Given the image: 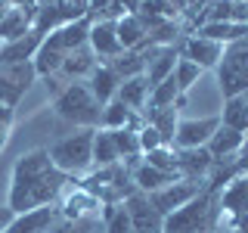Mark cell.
<instances>
[{
    "instance_id": "cell-1",
    "label": "cell",
    "mask_w": 248,
    "mask_h": 233,
    "mask_svg": "<svg viewBox=\"0 0 248 233\" xmlns=\"http://www.w3.org/2000/svg\"><path fill=\"white\" fill-rule=\"evenodd\" d=\"M72 181L75 177L62 174V171L53 165L50 150H31V152L22 155V159H16V165H13L6 205H10L16 215L53 205V202L59 199L62 186L72 183Z\"/></svg>"
},
{
    "instance_id": "cell-2",
    "label": "cell",
    "mask_w": 248,
    "mask_h": 233,
    "mask_svg": "<svg viewBox=\"0 0 248 233\" xmlns=\"http://www.w3.org/2000/svg\"><path fill=\"white\" fill-rule=\"evenodd\" d=\"M220 217V193L205 186L196 199L165 217V233H214Z\"/></svg>"
},
{
    "instance_id": "cell-3",
    "label": "cell",
    "mask_w": 248,
    "mask_h": 233,
    "mask_svg": "<svg viewBox=\"0 0 248 233\" xmlns=\"http://www.w3.org/2000/svg\"><path fill=\"white\" fill-rule=\"evenodd\" d=\"M53 109L62 121L75 124V128H99L103 124V106L93 97V90L84 81L65 84L56 97H53Z\"/></svg>"
},
{
    "instance_id": "cell-4",
    "label": "cell",
    "mask_w": 248,
    "mask_h": 233,
    "mask_svg": "<svg viewBox=\"0 0 248 233\" xmlns=\"http://www.w3.org/2000/svg\"><path fill=\"white\" fill-rule=\"evenodd\" d=\"M93 137H96V128H75V134L56 140L50 146V159L62 174L68 177H84L93 171Z\"/></svg>"
},
{
    "instance_id": "cell-5",
    "label": "cell",
    "mask_w": 248,
    "mask_h": 233,
    "mask_svg": "<svg viewBox=\"0 0 248 233\" xmlns=\"http://www.w3.org/2000/svg\"><path fill=\"white\" fill-rule=\"evenodd\" d=\"M217 78H220V93L223 100L248 93V37L230 44L223 50V59L217 66Z\"/></svg>"
},
{
    "instance_id": "cell-6",
    "label": "cell",
    "mask_w": 248,
    "mask_h": 233,
    "mask_svg": "<svg viewBox=\"0 0 248 233\" xmlns=\"http://www.w3.org/2000/svg\"><path fill=\"white\" fill-rule=\"evenodd\" d=\"M202 190H205V181H186V177H180V181L161 186V190H155V193H146V196H149V202L158 208L161 217H168L170 212L183 208L189 199H196Z\"/></svg>"
},
{
    "instance_id": "cell-7",
    "label": "cell",
    "mask_w": 248,
    "mask_h": 233,
    "mask_svg": "<svg viewBox=\"0 0 248 233\" xmlns=\"http://www.w3.org/2000/svg\"><path fill=\"white\" fill-rule=\"evenodd\" d=\"M34 78H37L34 62H13V66L0 62V103L16 106L22 100V93L31 87Z\"/></svg>"
},
{
    "instance_id": "cell-8",
    "label": "cell",
    "mask_w": 248,
    "mask_h": 233,
    "mask_svg": "<svg viewBox=\"0 0 248 233\" xmlns=\"http://www.w3.org/2000/svg\"><path fill=\"white\" fill-rule=\"evenodd\" d=\"M223 50H227L223 44L208 41V37H202V34H186V37H180V41H177V53H180L183 59L196 62L202 72H208V68H217V66H220Z\"/></svg>"
},
{
    "instance_id": "cell-9",
    "label": "cell",
    "mask_w": 248,
    "mask_h": 233,
    "mask_svg": "<svg viewBox=\"0 0 248 233\" xmlns=\"http://www.w3.org/2000/svg\"><path fill=\"white\" fill-rule=\"evenodd\" d=\"M124 208H127V215H130L134 233H165V217L158 215V208L149 202L146 193L134 190L124 199Z\"/></svg>"
},
{
    "instance_id": "cell-10",
    "label": "cell",
    "mask_w": 248,
    "mask_h": 233,
    "mask_svg": "<svg viewBox=\"0 0 248 233\" xmlns=\"http://www.w3.org/2000/svg\"><path fill=\"white\" fill-rule=\"evenodd\" d=\"M220 115H211V118H180L174 134V150H192V146H208V140L217 134L220 128Z\"/></svg>"
},
{
    "instance_id": "cell-11",
    "label": "cell",
    "mask_w": 248,
    "mask_h": 233,
    "mask_svg": "<svg viewBox=\"0 0 248 233\" xmlns=\"http://www.w3.org/2000/svg\"><path fill=\"white\" fill-rule=\"evenodd\" d=\"M146 53V81H149V90L155 84H161L165 78L174 75V66L180 59L177 53V44H155V47H143Z\"/></svg>"
},
{
    "instance_id": "cell-12",
    "label": "cell",
    "mask_w": 248,
    "mask_h": 233,
    "mask_svg": "<svg viewBox=\"0 0 248 233\" xmlns=\"http://www.w3.org/2000/svg\"><path fill=\"white\" fill-rule=\"evenodd\" d=\"M90 25H93V19H90V16H84V19H75V22L59 25L56 31H50L44 41L50 44V47H56V50H62V53H72V50H78V47H87Z\"/></svg>"
},
{
    "instance_id": "cell-13",
    "label": "cell",
    "mask_w": 248,
    "mask_h": 233,
    "mask_svg": "<svg viewBox=\"0 0 248 233\" xmlns=\"http://www.w3.org/2000/svg\"><path fill=\"white\" fill-rule=\"evenodd\" d=\"M90 50L96 59H115L121 53V44H118V28H115V19H93L90 25Z\"/></svg>"
},
{
    "instance_id": "cell-14",
    "label": "cell",
    "mask_w": 248,
    "mask_h": 233,
    "mask_svg": "<svg viewBox=\"0 0 248 233\" xmlns=\"http://www.w3.org/2000/svg\"><path fill=\"white\" fill-rule=\"evenodd\" d=\"M214 165V155L208 146H192V150H177V171L186 181H205Z\"/></svg>"
},
{
    "instance_id": "cell-15",
    "label": "cell",
    "mask_w": 248,
    "mask_h": 233,
    "mask_svg": "<svg viewBox=\"0 0 248 233\" xmlns=\"http://www.w3.org/2000/svg\"><path fill=\"white\" fill-rule=\"evenodd\" d=\"M56 217H59V208L44 205V208H34V212L16 215L0 233H46V230H50V224L56 221Z\"/></svg>"
},
{
    "instance_id": "cell-16",
    "label": "cell",
    "mask_w": 248,
    "mask_h": 233,
    "mask_svg": "<svg viewBox=\"0 0 248 233\" xmlns=\"http://www.w3.org/2000/svg\"><path fill=\"white\" fill-rule=\"evenodd\" d=\"M44 37L46 34H41L37 28H31L28 34L16 37V41H10V44H0V62H3V66H13V62H31L34 53L41 50Z\"/></svg>"
},
{
    "instance_id": "cell-17",
    "label": "cell",
    "mask_w": 248,
    "mask_h": 233,
    "mask_svg": "<svg viewBox=\"0 0 248 233\" xmlns=\"http://www.w3.org/2000/svg\"><path fill=\"white\" fill-rule=\"evenodd\" d=\"M220 212L232 221H239L248 212V174H239L220 190Z\"/></svg>"
},
{
    "instance_id": "cell-18",
    "label": "cell",
    "mask_w": 248,
    "mask_h": 233,
    "mask_svg": "<svg viewBox=\"0 0 248 233\" xmlns=\"http://www.w3.org/2000/svg\"><path fill=\"white\" fill-rule=\"evenodd\" d=\"M96 208H103V205H99V199L78 183L75 190L62 199L59 217H68V221H84V217H96Z\"/></svg>"
},
{
    "instance_id": "cell-19",
    "label": "cell",
    "mask_w": 248,
    "mask_h": 233,
    "mask_svg": "<svg viewBox=\"0 0 248 233\" xmlns=\"http://www.w3.org/2000/svg\"><path fill=\"white\" fill-rule=\"evenodd\" d=\"M34 16H37V6H13L10 13L0 19V44H10L16 37L28 34L31 25H34Z\"/></svg>"
},
{
    "instance_id": "cell-20",
    "label": "cell",
    "mask_w": 248,
    "mask_h": 233,
    "mask_svg": "<svg viewBox=\"0 0 248 233\" xmlns=\"http://www.w3.org/2000/svg\"><path fill=\"white\" fill-rule=\"evenodd\" d=\"M115 28H118L121 50H143L149 44V28L137 13H124L121 19H115Z\"/></svg>"
},
{
    "instance_id": "cell-21",
    "label": "cell",
    "mask_w": 248,
    "mask_h": 233,
    "mask_svg": "<svg viewBox=\"0 0 248 233\" xmlns=\"http://www.w3.org/2000/svg\"><path fill=\"white\" fill-rule=\"evenodd\" d=\"M87 87L93 90V97L99 100V106H106V103H112V100L118 97L121 78H118V72H115L112 66H106V62H99V66H96V68L90 72V78H87Z\"/></svg>"
},
{
    "instance_id": "cell-22",
    "label": "cell",
    "mask_w": 248,
    "mask_h": 233,
    "mask_svg": "<svg viewBox=\"0 0 248 233\" xmlns=\"http://www.w3.org/2000/svg\"><path fill=\"white\" fill-rule=\"evenodd\" d=\"M143 112H134V109H127L121 103V100H112V103L103 106V124L99 128L106 131H118V128H143Z\"/></svg>"
},
{
    "instance_id": "cell-23",
    "label": "cell",
    "mask_w": 248,
    "mask_h": 233,
    "mask_svg": "<svg viewBox=\"0 0 248 233\" xmlns=\"http://www.w3.org/2000/svg\"><path fill=\"white\" fill-rule=\"evenodd\" d=\"M192 34H202V37H208V41H217V44L230 47V44L248 37V25H242V22H205V25H199Z\"/></svg>"
},
{
    "instance_id": "cell-24",
    "label": "cell",
    "mask_w": 248,
    "mask_h": 233,
    "mask_svg": "<svg viewBox=\"0 0 248 233\" xmlns=\"http://www.w3.org/2000/svg\"><path fill=\"white\" fill-rule=\"evenodd\" d=\"M242 146H245V131L227 128V124H220V128H217V134L208 140V152H211L214 159L236 155V152H242Z\"/></svg>"
},
{
    "instance_id": "cell-25",
    "label": "cell",
    "mask_w": 248,
    "mask_h": 233,
    "mask_svg": "<svg viewBox=\"0 0 248 233\" xmlns=\"http://www.w3.org/2000/svg\"><path fill=\"white\" fill-rule=\"evenodd\" d=\"M96 66H99V62H96V56H93V50H90V44H87V47H78V50L68 53L65 62H62V68H59V75H65L68 84H72V81H81L84 75L90 78V72Z\"/></svg>"
},
{
    "instance_id": "cell-26",
    "label": "cell",
    "mask_w": 248,
    "mask_h": 233,
    "mask_svg": "<svg viewBox=\"0 0 248 233\" xmlns=\"http://www.w3.org/2000/svg\"><path fill=\"white\" fill-rule=\"evenodd\" d=\"M177 112H180V106H161V109H143V118L146 124H152L155 131H158L161 137H165L168 146H174V134H177Z\"/></svg>"
},
{
    "instance_id": "cell-27",
    "label": "cell",
    "mask_w": 248,
    "mask_h": 233,
    "mask_svg": "<svg viewBox=\"0 0 248 233\" xmlns=\"http://www.w3.org/2000/svg\"><path fill=\"white\" fill-rule=\"evenodd\" d=\"M205 22H242V25H248V0H211Z\"/></svg>"
},
{
    "instance_id": "cell-28",
    "label": "cell",
    "mask_w": 248,
    "mask_h": 233,
    "mask_svg": "<svg viewBox=\"0 0 248 233\" xmlns=\"http://www.w3.org/2000/svg\"><path fill=\"white\" fill-rule=\"evenodd\" d=\"M115 100H121V103L127 106V109H134V112H143V109H146V100H149V81H146V75L124 78Z\"/></svg>"
},
{
    "instance_id": "cell-29",
    "label": "cell",
    "mask_w": 248,
    "mask_h": 233,
    "mask_svg": "<svg viewBox=\"0 0 248 233\" xmlns=\"http://www.w3.org/2000/svg\"><path fill=\"white\" fill-rule=\"evenodd\" d=\"M161 106H186V93H180L174 75L165 78L161 84H155L149 90V100H146V109H161Z\"/></svg>"
},
{
    "instance_id": "cell-30",
    "label": "cell",
    "mask_w": 248,
    "mask_h": 233,
    "mask_svg": "<svg viewBox=\"0 0 248 233\" xmlns=\"http://www.w3.org/2000/svg\"><path fill=\"white\" fill-rule=\"evenodd\" d=\"M121 155L115 150V140L112 131L96 128V137H93V168H108V165H118Z\"/></svg>"
},
{
    "instance_id": "cell-31",
    "label": "cell",
    "mask_w": 248,
    "mask_h": 233,
    "mask_svg": "<svg viewBox=\"0 0 248 233\" xmlns=\"http://www.w3.org/2000/svg\"><path fill=\"white\" fill-rule=\"evenodd\" d=\"M65 56L68 53H62V50H56V47H50V44H41V50L34 53V72H37V78H56L59 75V68H62V62H65Z\"/></svg>"
},
{
    "instance_id": "cell-32",
    "label": "cell",
    "mask_w": 248,
    "mask_h": 233,
    "mask_svg": "<svg viewBox=\"0 0 248 233\" xmlns=\"http://www.w3.org/2000/svg\"><path fill=\"white\" fill-rule=\"evenodd\" d=\"M106 66H112L118 78H134V75H146V53L143 50H121L115 59H108Z\"/></svg>"
},
{
    "instance_id": "cell-33",
    "label": "cell",
    "mask_w": 248,
    "mask_h": 233,
    "mask_svg": "<svg viewBox=\"0 0 248 233\" xmlns=\"http://www.w3.org/2000/svg\"><path fill=\"white\" fill-rule=\"evenodd\" d=\"M112 140H115V150H118L121 162H130V159H140V155H143V150H140V131L137 128L112 131Z\"/></svg>"
},
{
    "instance_id": "cell-34",
    "label": "cell",
    "mask_w": 248,
    "mask_h": 233,
    "mask_svg": "<svg viewBox=\"0 0 248 233\" xmlns=\"http://www.w3.org/2000/svg\"><path fill=\"white\" fill-rule=\"evenodd\" d=\"M103 221H106V233H134L127 208L121 205H103Z\"/></svg>"
},
{
    "instance_id": "cell-35",
    "label": "cell",
    "mask_w": 248,
    "mask_h": 233,
    "mask_svg": "<svg viewBox=\"0 0 248 233\" xmlns=\"http://www.w3.org/2000/svg\"><path fill=\"white\" fill-rule=\"evenodd\" d=\"M146 162H149L152 168H158V171H168V174L180 177V171H177V150H174V146H158V150L146 152Z\"/></svg>"
},
{
    "instance_id": "cell-36",
    "label": "cell",
    "mask_w": 248,
    "mask_h": 233,
    "mask_svg": "<svg viewBox=\"0 0 248 233\" xmlns=\"http://www.w3.org/2000/svg\"><path fill=\"white\" fill-rule=\"evenodd\" d=\"M202 78V68L196 66V62H189V59H177V66H174V81H177V87H180V93H189V87L196 84Z\"/></svg>"
},
{
    "instance_id": "cell-37",
    "label": "cell",
    "mask_w": 248,
    "mask_h": 233,
    "mask_svg": "<svg viewBox=\"0 0 248 233\" xmlns=\"http://www.w3.org/2000/svg\"><path fill=\"white\" fill-rule=\"evenodd\" d=\"M96 230V217H84V221H68V217H56L46 233H93Z\"/></svg>"
},
{
    "instance_id": "cell-38",
    "label": "cell",
    "mask_w": 248,
    "mask_h": 233,
    "mask_svg": "<svg viewBox=\"0 0 248 233\" xmlns=\"http://www.w3.org/2000/svg\"><path fill=\"white\" fill-rule=\"evenodd\" d=\"M13 124H16V106H3V103H0V152L6 150V143H10Z\"/></svg>"
},
{
    "instance_id": "cell-39",
    "label": "cell",
    "mask_w": 248,
    "mask_h": 233,
    "mask_svg": "<svg viewBox=\"0 0 248 233\" xmlns=\"http://www.w3.org/2000/svg\"><path fill=\"white\" fill-rule=\"evenodd\" d=\"M158 146H168V143H165V137H161L158 131L152 128V124H146V121H143V128H140V150H143V155H146V152H152V150H158Z\"/></svg>"
},
{
    "instance_id": "cell-40",
    "label": "cell",
    "mask_w": 248,
    "mask_h": 233,
    "mask_svg": "<svg viewBox=\"0 0 248 233\" xmlns=\"http://www.w3.org/2000/svg\"><path fill=\"white\" fill-rule=\"evenodd\" d=\"M13 217H16V212H13V208H10V205H0V230H3V227H6V224H10V221H13Z\"/></svg>"
},
{
    "instance_id": "cell-41",
    "label": "cell",
    "mask_w": 248,
    "mask_h": 233,
    "mask_svg": "<svg viewBox=\"0 0 248 233\" xmlns=\"http://www.w3.org/2000/svg\"><path fill=\"white\" fill-rule=\"evenodd\" d=\"M118 3L124 6V13H137V10H140V6H143V3H146V0H118Z\"/></svg>"
},
{
    "instance_id": "cell-42",
    "label": "cell",
    "mask_w": 248,
    "mask_h": 233,
    "mask_svg": "<svg viewBox=\"0 0 248 233\" xmlns=\"http://www.w3.org/2000/svg\"><path fill=\"white\" fill-rule=\"evenodd\" d=\"M10 10H13V6H10V3H6V0H0V19H3V16H6V13H10Z\"/></svg>"
},
{
    "instance_id": "cell-43",
    "label": "cell",
    "mask_w": 248,
    "mask_h": 233,
    "mask_svg": "<svg viewBox=\"0 0 248 233\" xmlns=\"http://www.w3.org/2000/svg\"><path fill=\"white\" fill-rule=\"evenodd\" d=\"M236 233H239V230H236Z\"/></svg>"
}]
</instances>
